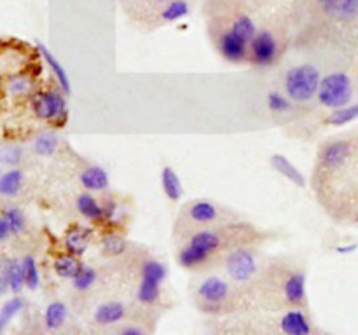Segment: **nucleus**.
<instances>
[{
	"instance_id": "nucleus-34",
	"label": "nucleus",
	"mask_w": 358,
	"mask_h": 335,
	"mask_svg": "<svg viewBox=\"0 0 358 335\" xmlns=\"http://www.w3.org/2000/svg\"><path fill=\"white\" fill-rule=\"evenodd\" d=\"M6 89L13 96H24V94H28L31 91V82L24 75H10L6 82Z\"/></svg>"
},
{
	"instance_id": "nucleus-2",
	"label": "nucleus",
	"mask_w": 358,
	"mask_h": 335,
	"mask_svg": "<svg viewBox=\"0 0 358 335\" xmlns=\"http://www.w3.org/2000/svg\"><path fill=\"white\" fill-rule=\"evenodd\" d=\"M322 77L320 70L310 63L292 66L285 75V93L287 96L297 103H306L315 96H318Z\"/></svg>"
},
{
	"instance_id": "nucleus-28",
	"label": "nucleus",
	"mask_w": 358,
	"mask_h": 335,
	"mask_svg": "<svg viewBox=\"0 0 358 335\" xmlns=\"http://www.w3.org/2000/svg\"><path fill=\"white\" fill-rule=\"evenodd\" d=\"M2 218L6 220L7 225L10 227L13 234L23 232L24 227H27V218H24V213L21 211L16 206H9V208H3Z\"/></svg>"
},
{
	"instance_id": "nucleus-19",
	"label": "nucleus",
	"mask_w": 358,
	"mask_h": 335,
	"mask_svg": "<svg viewBox=\"0 0 358 335\" xmlns=\"http://www.w3.org/2000/svg\"><path fill=\"white\" fill-rule=\"evenodd\" d=\"M91 241V232L84 227H73L66 232L65 237V246L69 250V253L76 255V257H80L84 255V251L87 250Z\"/></svg>"
},
{
	"instance_id": "nucleus-24",
	"label": "nucleus",
	"mask_w": 358,
	"mask_h": 335,
	"mask_svg": "<svg viewBox=\"0 0 358 335\" xmlns=\"http://www.w3.org/2000/svg\"><path fill=\"white\" fill-rule=\"evenodd\" d=\"M55 272L63 279H73L76 274L79 272V269L83 267L79 260H77L76 255L69 253V255H59L58 258L55 260Z\"/></svg>"
},
{
	"instance_id": "nucleus-27",
	"label": "nucleus",
	"mask_w": 358,
	"mask_h": 335,
	"mask_svg": "<svg viewBox=\"0 0 358 335\" xmlns=\"http://www.w3.org/2000/svg\"><path fill=\"white\" fill-rule=\"evenodd\" d=\"M231 30L234 31V34L240 35L241 38H245L247 42H252L254 40V37L257 35V27H255L254 20H252L250 16H247V14H241V16H238L236 20L233 21V24H231Z\"/></svg>"
},
{
	"instance_id": "nucleus-17",
	"label": "nucleus",
	"mask_w": 358,
	"mask_h": 335,
	"mask_svg": "<svg viewBox=\"0 0 358 335\" xmlns=\"http://www.w3.org/2000/svg\"><path fill=\"white\" fill-rule=\"evenodd\" d=\"M271 166L275 168L280 174H283L287 180L292 181L294 185H297V187H304V185H306V178L301 173L299 168H297L292 161L287 159L283 154H275V156L271 157Z\"/></svg>"
},
{
	"instance_id": "nucleus-37",
	"label": "nucleus",
	"mask_w": 358,
	"mask_h": 335,
	"mask_svg": "<svg viewBox=\"0 0 358 335\" xmlns=\"http://www.w3.org/2000/svg\"><path fill=\"white\" fill-rule=\"evenodd\" d=\"M2 164H6V166H16L17 163L21 161V157H23V152H21L20 147L16 145H7L2 149Z\"/></svg>"
},
{
	"instance_id": "nucleus-14",
	"label": "nucleus",
	"mask_w": 358,
	"mask_h": 335,
	"mask_svg": "<svg viewBox=\"0 0 358 335\" xmlns=\"http://www.w3.org/2000/svg\"><path fill=\"white\" fill-rule=\"evenodd\" d=\"M126 316V306L117 300H110V302H103L96 307L94 311V321L101 327H108V325L119 323L124 320Z\"/></svg>"
},
{
	"instance_id": "nucleus-9",
	"label": "nucleus",
	"mask_w": 358,
	"mask_h": 335,
	"mask_svg": "<svg viewBox=\"0 0 358 335\" xmlns=\"http://www.w3.org/2000/svg\"><path fill=\"white\" fill-rule=\"evenodd\" d=\"M219 51L227 61L241 63L250 58V42L241 38L233 30H226L219 37Z\"/></svg>"
},
{
	"instance_id": "nucleus-36",
	"label": "nucleus",
	"mask_w": 358,
	"mask_h": 335,
	"mask_svg": "<svg viewBox=\"0 0 358 335\" xmlns=\"http://www.w3.org/2000/svg\"><path fill=\"white\" fill-rule=\"evenodd\" d=\"M336 14L341 20H353L358 16V0H339Z\"/></svg>"
},
{
	"instance_id": "nucleus-25",
	"label": "nucleus",
	"mask_w": 358,
	"mask_h": 335,
	"mask_svg": "<svg viewBox=\"0 0 358 335\" xmlns=\"http://www.w3.org/2000/svg\"><path fill=\"white\" fill-rule=\"evenodd\" d=\"M189 14V2L187 0H171V2L164 3L161 9V21L163 23H175V21L182 20Z\"/></svg>"
},
{
	"instance_id": "nucleus-38",
	"label": "nucleus",
	"mask_w": 358,
	"mask_h": 335,
	"mask_svg": "<svg viewBox=\"0 0 358 335\" xmlns=\"http://www.w3.org/2000/svg\"><path fill=\"white\" fill-rule=\"evenodd\" d=\"M13 234L10 227L7 225V222L3 218H0V241H7V237Z\"/></svg>"
},
{
	"instance_id": "nucleus-13",
	"label": "nucleus",
	"mask_w": 358,
	"mask_h": 335,
	"mask_svg": "<svg viewBox=\"0 0 358 335\" xmlns=\"http://www.w3.org/2000/svg\"><path fill=\"white\" fill-rule=\"evenodd\" d=\"M280 328L285 335H310L311 325L306 314L299 309H290L280 320Z\"/></svg>"
},
{
	"instance_id": "nucleus-1",
	"label": "nucleus",
	"mask_w": 358,
	"mask_h": 335,
	"mask_svg": "<svg viewBox=\"0 0 358 335\" xmlns=\"http://www.w3.org/2000/svg\"><path fill=\"white\" fill-rule=\"evenodd\" d=\"M226 244V236L219 229H203L191 236L184 248L178 251V264L185 269H196L210 260L215 251Z\"/></svg>"
},
{
	"instance_id": "nucleus-40",
	"label": "nucleus",
	"mask_w": 358,
	"mask_h": 335,
	"mask_svg": "<svg viewBox=\"0 0 358 335\" xmlns=\"http://www.w3.org/2000/svg\"><path fill=\"white\" fill-rule=\"evenodd\" d=\"M121 335H145L140 327H126L122 328Z\"/></svg>"
},
{
	"instance_id": "nucleus-33",
	"label": "nucleus",
	"mask_w": 358,
	"mask_h": 335,
	"mask_svg": "<svg viewBox=\"0 0 358 335\" xmlns=\"http://www.w3.org/2000/svg\"><path fill=\"white\" fill-rule=\"evenodd\" d=\"M266 103H268L269 110L275 112V114H285V112H289L292 108V100L289 96H285V94L278 93V91H271L268 94Z\"/></svg>"
},
{
	"instance_id": "nucleus-15",
	"label": "nucleus",
	"mask_w": 358,
	"mask_h": 335,
	"mask_svg": "<svg viewBox=\"0 0 358 335\" xmlns=\"http://www.w3.org/2000/svg\"><path fill=\"white\" fill-rule=\"evenodd\" d=\"M80 184L84 185V188L93 192H101L107 191L108 185H110V178L108 173L101 166H87L84 168L83 173H80Z\"/></svg>"
},
{
	"instance_id": "nucleus-8",
	"label": "nucleus",
	"mask_w": 358,
	"mask_h": 335,
	"mask_svg": "<svg viewBox=\"0 0 358 335\" xmlns=\"http://www.w3.org/2000/svg\"><path fill=\"white\" fill-rule=\"evenodd\" d=\"M353 154V147L348 140H334L325 143L318 154V161L324 170L338 171L345 166Z\"/></svg>"
},
{
	"instance_id": "nucleus-35",
	"label": "nucleus",
	"mask_w": 358,
	"mask_h": 335,
	"mask_svg": "<svg viewBox=\"0 0 358 335\" xmlns=\"http://www.w3.org/2000/svg\"><path fill=\"white\" fill-rule=\"evenodd\" d=\"M103 251L108 255H122L126 251V241L119 236L103 237Z\"/></svg>"
},
{
	"instance_id": "nucleus-29",
	"label": "nucleus",
	"mask_w": 358,
	"mask_h": 335,
	"mask_svg": "<svg viewBox=\"0 0 358 335\" xmlns=\"http://www.w3.org/2000/svg\"><path fill=\"white\" fill-rule=\"evenodd\" d=\"M96 271H94L91 265H83V267L79 269V272L76 274V278L72 279V285L73 288L79 290V292H86V290H90L91 286L96 283Z\"/></svg>"
},
{
	"instance_id": "nucleus-10",
	"label": "nucleus",
	"mask_w": 358,
	"mask_h": 335,
	"mask_svg": "<svg viewBox=\"0 0 358 335\" xmlns=\"http://www.w3.org/2000/svg\"><path fill=\"white\" fill-rule=\"evenodd\" d=\"M23 286H27L23 262L16 260V258H3L2 271H0V293L3 295L7 290H10L13 293H20Z\"/></svg>"
},
{
	"instance_id": "nucleus-39",
	"label": "nucleus",
	"mask_w": 358,
	"mask_h": 335,
	"mask_svg": "<svg viewBox=\"0 0 358 335\" xmlns=\"http://www.w3.org/2000/svg\"><path fill=\"white\" fill-rule=\"evenodd\" d=\"M318 2L322 3V7H324L327 13H336V7H338L339 0H318Z\"/></svg>"
},
{
	"instance_id": "nucleus-42",
	"label": "nucleus",
	"mask_w": 358,
	"mask_h": 335,
	"mask_svg": "<svg viewBox=\"0 0 358 335\" xmlns=\"http://www.w3.org/2000/svg\"><path fill=\"white\" fill-rule=\"evenodd\" d=\"M150 2H154V3H168V2H171V0H150Z\"/></svg>"
},
{
	"instance_id": "nucleus-31",
	"label": "nucleus",
	"mask_w": 358,
	"mask_h": 335,
	"mask_svg": "<svg viewBox=\"0 0 358 335\" xmlns=\"http://www.w3.org/2000/svg\"><path fill=\"white\" fill-rule=\"evenodd\" d=\"M23 271H24V283H27V288L35 290L41 285V272H38V265L35 262L34 257H24L23 260Z\"/></svg>"
},
{
	"instance_id": "nucleus-3",
	"label": "nucleus",
	"mask_w": 358,
	"mask_h": 335,
	"mask_svg": "<svg viewBox=\"0 0 358 335\" xmlns=\"http://www.w3.org/2000/svg\"><path fill=\"white\" fill-rule=\"evenodd\" d=\"M353 96V84L348 73L332 72L322 79L320 89H318V101L324 107L336 110L350 105Z\"/></svg>"
},
{
	"instance_id": "nucleus-22",
	"label": "nucleus",
	"mask_w": 358,
	"mask_h": 335,
	"mask_svg": "<svg viewBox=\"0 0 358 335\" xmlns=\"http://www.w3.org/2000/svg\"><path fill=\"white\" fill-rule=\"evenodd\" d=\"M24 181V174L20 168H10L9 171L2 174L0 178V194L3 198H14L21 191Z\"/></svg>"
},
{
	"instance_id": "nucleus-20",
	"label": "nucleus",
	"mask_w": 358,
	"mask_h": 335,
	"mask_svg": "<svg viewBox=\"0 0 358 335\" xmlns=\"http://www.w3.org/2000/svg\"><path fill=\"white\" fill-rule=\"evenodd\" d=\"M77 211L87 220H101L105 216V208L100 204V202L94 199V195H91L90 192H84V194L77 195L76 199Z\"/></svg>"
},
{
	"instance_id": "nucleus-21",
	"label": "nucleus",
	"mask_w": 358,
	"mask_h": 335,
	"mask_svg": "<svg viewBox=\"0 0 358 335\" xmlns=\"http://www.w3.org/2000/svg\"><path fill=\"white\" fill-rule=\"evenodd\" d=\"M161 185H163V192L170 201H178L184 194V187H182V181L178 178L177 171L171 166H164L161 171Z\"/></svg>"
},
{
	"instance_id": "nucleus-18",
	"label": "nucleus",
	"mask_w": 358,
	"mask_h": 335,
	"mask_svg": "<svg viewBox=\"0 0 358 335\" xmlns=\"http://www.w3.org/2000/svg\"><path fill=\"white\" fill-rule=\"evenodd\" d=\"M37 47H38V52H41L42 59H44V61L48 63L49 68H51V72L55 73L56 80H58V84H59V87H62V89H63V93H70V91H72V86H70L69 73H66V70L63 68L62 63H59L58 59L55 58V54H52V52L49 51V49L45 47L44 44L37 42Z\"/></svg>"
},
{
	"instance_id": "nucleus-41",
	"label": "nucleus",
	"mask_w": 358,
	"mask_h": 335,
	"mask_svg": "<svg viewBox=\"0 0 358 335\" xmlns=\"http://www.w3.org/2000/svg\"><path fill=\"white\" fill-rule=\"evenodd\" d=\"M355 248L357 246H339L338 251H339V253H350V251H353Z\"/></svg>"
},
{
	"instance_id": "nucleus-12",
	"label": "nucleus",
	"mask_w": 358,
	"mask_h": 335,
	"mask_svg": "<svg viewBox=\"0 0 358 335\" xmlns=\"http://www.w3.org/2000/svg\"><path fill=\"white\" fill-rule=\"evenodd\" d=\"M229 295V285L224 281L219 276H210V278L203 279L201 285L198 288V297L205 304H222Z\"/></svg>"
},
{
	"instance_id": "nucleus-4",
	"label": "nucleus",
	"mask_w": 358,
	"mask_h": 335,
	"mask_svg": "<svg viewBox=\"0 0 358 335\" xmlns=\"http://www.w3.org/2000/svg\"><path fill=\"white\" fill-rule=\"evenodd\" d=\"M166 267L163 262L149 258L142 265V279H140L136 297L142 304H154L161 295V285L166 279Z\"/></svg>"
},
{
	"instance_id": "nucleus-32",
	"label": "nucleus",
	"mask_w": 358,
	"mask_h": 335,
	"mask_svg": "<svg viewBox=\"0 0 358 335\" xmlns=\"http://www.w3.org/2000/svg\"><path fill=\"white\" fill-rule=\"evenodd\" d=\"M58 147V138L52 133H42L34 140V150L38 156H51Z\"/></svg>"
},
{
	"instance_id": "nucleus-7",
	"label": "nucleus",
	"mask_w": 358,
	"mask_h": 335,
	"mask_svg": "<svg viewBox=\"0 0 358 335\" xmlns=\"http://www.w3.org/2000/svg\"><path fill=\"white\" fill-rule=\"evenodd\" d=\"M278 58V40L271 31L261 30L250 42V61L257 66H269Z\"/></svg>"
},
{
	"instance_id": "nucleus-30",
	"label": "nucleus",
	"mask_w": 358,
	"mask_h": 335,
	"mask_svg": "<svg viewBox=\"0 0 358 335\" xmlns=\"http://www.w3.org/2000/svg\"><path fill=\"white\" fill-rule=\"evenodd\" d=\"M24 307V300L21 297H13L9 302L3 304L2 311H0V330H6V327L9 325V321L14 316H17L21 309Z\"/></svg>"
},
{
	"instance_id": "nucleus-5",
	"label": "nucleus",
	"mask_w": 358,
	"mask_h": 335,
	"mask_svg": "<svg viewBox=\"0 0 358 335\" xmlns=\"http://www.w3.org/2000/svg\"><path fill=\"white\" fill-rule=\"evenodd\" d=\"M31 112L42 121H58L66 119V101L59 91H38L31 98Z\"/></svg>"
},
{
	"instance_id": "nucleus-11",
	"label": "nucleus",
	"mask_w": 358,
	"mask_h": 335,
	"mask_svg": "<svg viewBox=\"0 0 358 335\" xmlns=\"http://www.w3.org/2000/svg\"><path fill=\"white\" fill-rule=\"evenodd\" d=\"M185 215L189 216L192 223L198 225H210V223L219 222L224 216V211L212 201H194L187 206Z\"/></svg>"
},
{
	"instance_id": "nucleus-16",
	"label": "nucleus",
	"mask_w": 358,
	"mask_h": 335,
	"mask_svg": "<svg viewBox=\"0 0 358 335\" xmlns=\"http://www.w3.org/2000/svg\"><path fill=\"white\" fill-rule=\"evenodd\" d=\"M283 293H285L287 300L290 304H296V306L297 304H303L304 299H306V276H304V272H292L285 279Z\"/></svg>"
},
{
	"instance_id": "nucleus-26",
	"label": "nucleus",
	"mask_w": 358,
	"mask_h": 335,
	"mask_svg": "<svg viewBox=\"0 0 358 335\" xmlns=\"http://www.w3.org/2000/svg\"><path fill=\"white\" fill-rule=\"evenodd\" d=\"M357 119H358V103H350L346 105V107L332 110V114L327 115L325 122H327L329 126H336V128H338V126L350 124V122L357 121Z\"/></svg>"
},
{
	"instance_id": "nucleus-23",
	"label": "nucleus",
	"mask_w": 358,
	"mask_h": 335,
	"mask_svg": "<svg viewBox=\"0 0 358 335\" xmlns=\"http://www.w3.org/2000/svg\"><path fill=\"white\" fill-rule=\"evenodd\" d=\"M69 318V309L63 302L56 300V302H51L48 307H45L44 313V323L49 330H56V328L62 327L63 323Z\"/></svg>"
},
{
	"instance_id": "nucleus-6",
	"label": "nucleus",
	"mask_w": 358,
	"mask_h": 335,
	"mask_svg": "<svg viewBox=\"0 0 358 335\" xmlns=\"http://www.w3.org/2000/svg\"><path fill=\"white\" fill-rule=\"evenodd\" d=\"M226 271L233 281H250L257 271V258H255L254 251L247 250V248H236L231 251L226 258Z\"/></svg>"
}]
</instances>
